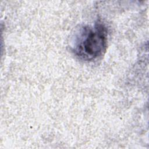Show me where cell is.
Listing matches in <instances>:
<instances>
[{
	"instance_id": "1",
	"label": "cell",
	"mask_w": 149,
	"mask_h": 149,
	"mask_svg": "<svg viewBox=\"0 0 149 149\" xmlns=\"http://www.w3.org/2000/svg\"><path fill=\"white\" fill-rule=\"evenodd\" d=\"M107 45V29L101 23L94 26H85L74 36L72 50L76 56L84 61H93L101 56Z\"/></svg>"
}]
</instances>
